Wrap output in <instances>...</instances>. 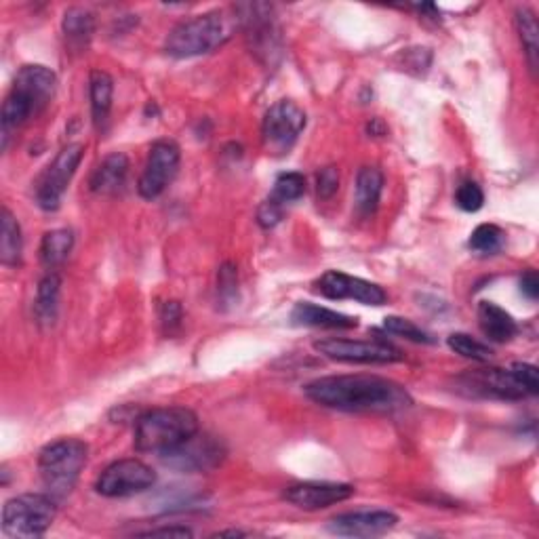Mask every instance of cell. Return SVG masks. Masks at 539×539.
<instances>
[{"instance_id":"6da1fadb","label":"cell","mask_w":539,"mask_h":539,"mask_svg":"<svg viewBox=\"0 0 539 539\" xmlns=\"http://www.w3.org/2000/svg\"><path fill=\"white\" fill-rule=\"evenodd\" d=\"M312 403L346 413H394L413 405L405 386L379 375H329L304 388Z\"/></svg>"},{"instance_id":"7a4b0ae2","label":"cell","mask_w":539,"mask_h":539,"mask_svg":"<svg viewBox=\"0 0 539 539\" xmlns=\"http://www.w3.org/2000/svg\"><path fill=\"white\" fill-rule=\"evenodd\" d=\"M57 76L47 66H24L17 72L9 95L5 97L3 112H0V139L3 150L9 148L11 137L41 114L55 95Z\"/></svg>"},{"instance_id":"3957f363","label":"cell","mask_w":539,"mask_h":539,"mask_svg":"<svg viewBox=\"0 0 539 539\" xmlns=\"http://www.w3.org/2000/svg\"><path fill=\"white\" fill-rule=\"evenodd\" d=\"M198 430V417L188 407H158L137 417L135 449L165 457L182 447Z\"/></svg>"},{"instance_id":"277c9868","label":"cell","mask_w":539,"mask_h":539,"mask_svg":"<svg viewBox=\"0 0 539 539\" xmlns=\"http://www.w3.org/2000/svg\"><path fill=\"white\" fill-rule=\"evenodd\" d=\"M87 457L89 447L78 438H59V441L49 443L38 455V470H41L43 485L57 502H62L74 491L83 468L87 466Z\"/></svg>"},{"instance_id":"5b68a950","label":"cell","mask_w":539,"mask_h":539,"mask_svg":"<svg viewBox=\"0 0 539 539\" xmlns=\"http://www.w3.org/2000/svg\"><path fill=\"white\" fill-rule=\"evenodd\" d=\"M228 36L230 30L226 26L224 13L209 11L175 26L167 36L165 51L175 59L207 55L222 47L228 41Z\"/></svg>"},{"instance_id":"8992f818","label":"cell","mask_w":539,"mask_h":539,"mask_svg":"<svg viewBox=\"0 0 539 539\" xmlns=\"http://www.w3.org/2000/svg\"><path fill=\"white\" fill-rule=\"evenodd\" d=\"M57 499L49 493H24L7 499L3 533L9 537H41L53 525Z\"/></svg>"},{"instance_id":"52a82bcc","label":"cell","mask_w":539,"mask_h":539,"mask_svg":"<svg viewBox=\"0 0 539 539\" xmlns=\"http://www.w3.org/2000/svg\"><path fill=\"white\" fill-rule=\"evenodd\" d=\"M314 350L337 363L356 365H392L403 361L405 354L384 339H346L327 337L314 342Z\"/></svg>"},{"instance_id":"ba28073f","label":"cell","mask_w":539,"mask_h":539,"mask_svg":"<svg viewBox=\"0 0 539 539\" xmlns=\"http://www.w3.org/2000/svg\"><path fill=\"white\" fill-rule=\"evenodd\" d=\"M306 129V112L291 99L276 102L264 116L262 142L268 154L285 156Z\"/></svg>"},{"instance_id":"9c48e42d","label":"cell","mask_w":539,"mask_h":539,"mask_svg":"<svg viewBox=\"0 0 539 539\" xmlns=\"http://www.w3.org/2000/svg\"><path fill=\"white\" fill-rule=\"evenodd\" d=\"M85 156L83 144H68L55 156V161L41 173L36 182V203L43 211H57L72 182V177Z\"/></svg>"},{"instance_id":"30bf717a","label":"cell","mask_w":539,"mask_h":539,"mask_svg":"<svg viewBox=\"0 0 539 539\" xmlns=\"http://www.w3.org/2000/svg\"><path fill=\"white\" fill-rule=\"evenodd\" d=\"M156 483V472L142 459H118L99 474L95 489L104 497H131L146 493Z\"/></svg>"},{"instance_id":"8fae6325","label":"cell","mask_w":539,"mask_h":539,"mask_svg":"<svg viewBox=\"0 0 539 539\" xmlns=\"http://www.w3.org/2000/svg\"><path fill=\"white\" fill-rule=\"evenodd\" d=\"M179 161H182V152H179L175 142H171V139L156 142L148 152L144 173L137 182L139 196L146 198V201H154V198L161 196L173 184L179 171Z\"/></svg>"},{"instance_id":"7c38bea8","label":"cell","mask_w":539,"mask_h":539,"mask_svg":"<svg viewBox=\"0 0 539 539\" xmlns=\"http://www.w3.org/2000/svg\"><path fill=\"white\" fill-rule=\"evenodd\" d=\"M163 459L167 466L179 472H211L226 459V447L215 436L201 434L198 430L182 447L167 453Z\"/></svg>"},{"instance_id":"4fadbf2b","label":"cell","mask_w":539,"mask_h":539,"mask_svg":"<svg viewBox=\"0 0 539 539\" xmlns=\"http://www.w3.org/2000/svg\"><path fill=\"white\" fill-rule=\"evenodd\" d=\"M459 384L466 388L474 396H489L499 398V401H523L529 396L521 379L516 377L514 369H476L468 371L466 375L459 377Z\"/></svg>"},{"instance_id":"5bb4252c","label":"cell","mask_w":539,"mask_h":539,"mask_svg":"<svg viewBox=\"0 0 539 539\" xmlns=\"http://www.w3.org/2000/svg\"><path fill=\"white\" fill-rule=\"evenodd\" d=\"M314 291L327 299H354L365 306H384L388 302L386 291L379 285L337 270H329L318 278Z\"/></svg>"},{"instance_id":"9a60e30c","label":"cell","mask_w":539,"mask_h":539,"mask_svg":"<svg viewBox=\"0 0 539 539\" xmlns=\"http://www.w3.org/2000/svg\"><path fill=\"white\" fill-rule=\"evenodd\" d=\"M398 525V516L388 510L346 512L331 518L327 529L344 537H382Z\"/></svg>"},{"instance_id":"2e32d148","label":"cell","mask_w":539,"mask_h":539,"mask_svg":"<svg viewBox=\"0 0 539 539\" xmlns=\"http://www.w3.org/2000/svg\"><path fill=\"white\" fill-rule=\"evenodd\" d=\"M306 194V177L302 173H281L276 177L270 196L257 211V222L262 228H274L281 224L285 209Z\"/></svg>"},{"instance_id":"e0dca14e","label":"cell","mask_w":539,"mask_h":539,"mask_svg":"<svg viewBox=\"0 0 539 539\" xmlns=\"http://www.w3.org/2000/svg\"><path fill=\"white\" fill-rule=\"evenodd\" d=\"M354 495V487L346 483H297L285 489V499L299 510H325L335 504H342Z\"/></svg>"},{"instance_id":"ac0fdd59","label":"cell","mask_w":539,"mask_h":539,"mask_svg":"<svg viewBox=\"0 0 539 539\" xmlns=\"http://www.w3.org/2000/svg\"><path fill=\"white\" fill-rule=\"evenodd\" d=\"M243 13V24L247 30V38L251 41V49L255 53H264L266 57L272 59V53L276 51V24L270 5H241L238 7Z\"/></svg>"},{"instance_id":"d6986e66","label":"cell","mask_w":539,"mask_h":539,"mask_svg":"<svg viewBox=\"0 0 539 539\" xmlns=\"http://www.w3.org/2000/svg\"><path fill=\"white\" fill-rule=\"evenodd\" d=\"M291 321H293V325L314 327V329L346 331V329H356L358 327V318L356 316H348V314L335 312V310L316 306V304H310V302L295 304V308L291 312Z\"/></svg>"},{"instance_id":"ffe728a7","label":"cell","mask_w":539,"mask_h":539,"mask_svg":"<svg viewBox=\"0 0 539 539\" xmlns=\"http://www.w3.org/2000/svg\"><path fill=\"white\" fill-rule=\"evenodd\" d=\"M129 175V158L121 152L106 156L91 175V190L95 194H116L125 188Z\"/></svg>"},{"instance_id":"44dd1931","label":"cell","mask_w":539,"mask_h":539,"mask_svg":"<svg viewBox=\"0 0 539 539\" xmlns=\"http://www.w3.org/2000/svg\"><path fill=\"white\" fill-rule=\"evenodd\" d=\"M478 325L487 339L495 344H506L510 339L516 337L518 325L514 321V316L506 312L502 306H497L493 302H481L478 304Z\"/></svg>"},{"instance_id":"7402d4cb","label":"cell","mask_w":539,"mask_h":539,"mask_svg":"<svg viewBox=\"0 0 539 539\" xmlns=\"http://www.w3.org/2000/svg\"><path fill=\"white\" fill-rule=\"evenodd\" d=\"M89 97H91V116L97 131H104L110 112H112V99H114V81L112 76L104 70H93L89 78Z\"/></svg>"},{"instance_id":"603a6c76","label":"cell","mask_w":539,"mask_h":539,"mask_svg":"<svg viewBox=\"0 0 539 539\" xmlns=\"http://www.w3.org/2000/svg\"><path fill=\"white\" fill-rule=\"evenodd\" d=\"M384 192V173L377 167H363L356 175V211L369 217L377 211Z\"/></svg>"},{"instance_id":"cb8c5ba5","label":"cell","mask_w":539,"mask_h":539,"mask_svg":"<svg viewBox=\"0 0 539 539\" xmlns=\"http://www.w3.org/2000/svg\"><path fill=\"white\" fill-rule=\"evenodd\" d=\"M24 255V236L15 215L3 207L0 213V262L7 268H17Z\"/></svg>"},{"instance_id":"d4e9b609","label":"cell","mask_w":539,"mask_h":539,"mask_svg":"<svg viewBox=\"0 0 539 539\" xmlns=\"http://www.w3.org/2000/svg\"><path fill=\"white\" fill-rule=\"evenodd\" d=\"M64 36L72 49L83 51L89 47L93 32H95V17L87 9L72 7L64 13Z\"/></svg>"},{"instance_id":"484cf974","label":"cell","mask_w":539,"mask_h":539,"mask_svg":"<svg viewBox=\"0 0 539 539\" xmlns=\"http://www.w3.org/2000/svg\"><path fill=\"white\" fill-rule=\"evenodd\" d=\"M59 291H62V278H59L55 272L47 274L41 281V285H38L34 314H36V321L45 327L53 325L57 318Z\"/></svg>"},{"instance_id":"4316f807","label":"cell","mask_w":539,"mask_h":539,"mask_svg":"<svg viewBox=\"0 0 539 539\" xmlns=\"http://www.w3.org/2000/svg\"><path fill=\"white\" fill-rule=\"evenodd\" d=\"M72 247H74V234L70 230H66V228L51 230L43 236L41 262L49 270L62 266L68 259V255L72 253Z\"/></svg>"},{"instance_id":"83f0119b","label":"cell","mask_w":539,"mask_h":539,"mask_svg":"<svg viewBox=\"0 0 539 539\" xmlns=\"http://www.w3.org/2000/svg\"><path fill=\"white\" fill-rule=\"evenodd\" d=\"M516 30L518 36H521V43L525 47V55L529 68L537 72V59H539V28H537V19L535 13L529 11L527 7L516 11Z\"/></svg>"},{"instance_id":"f1b7e54d","label":"cell","mask_w":539,"mask_h":539,"mask_svg":"<svg viewBox=\"0 0 539 539\" xmlns=\"http://www.w3.org/2000/svg\"><path fill=\"white\" fill-rule=\"evenodd\" d=\"M447 344L455 354L470 358V361H474V363H487V361H491V356H493V350L489 346H485L483 342H478V339H474L468 333L449 335Z\"/></svg>"},{"instance_id":"f546056e","label":"cell","mask_w":539,"mask_h":539,"mask_svg":"<svg viewBox=\"0 0 539 539\" xmlns=\"http://www.w3.org/2000/svg\"><path fill=\"white\" fill-rule=\"evenodd\" d=\"M504 238H506V234H504V230L499 228V226H495V224H481V226H478L472 232L468 245H470V249L474 253L493 255V253H497L499 249L504 247Z\"/></svg>"},{"instance_id":"4dcf8cb0","label":"cell","mask_w":539,"mask_h":539,"mask_svg":"<svg viewBox=\"0 0 539 539\" xmlns=\"http://www.w3.org/2000/svg\"><path fill=\"white\" fill-rule=\"evenodd\" d=\"M384 329L392 335L409 339V342H413V344H434L430 333L419 329L413 321H409V318H403V316H388L384 321Z\"/></svg>"},{"instance_id":"1f68e13d","label":"cell","mask_w":539,"mask_h":539,"mask_svg":"<svg viewBox=\"0 0 539 539\" xmlns=\"http://www.w3.org/2000/svg\"><path fill=\"white\" fill-rule=\"evenodd\" d=\"M455 205L466 211V213H476L481 211L485 205V192L476 182H466L457 188L455 192Z\"/></svg>"},{"instance_id":"d6a6232c","label":"cell","mask_w":539,"mask_h":539,"mask_svg":"<svg viewBox=\"0 0 539 539\" xmlns=\"http://www.w3.org/2000/svg\"><path fill=\"white\" fill-rule=\"evenodd\" d=\"M217 293L224 304H234L238 299V272L232 262H226L217 272Z\"/></svg>"},{"instance_id":"836d02e7","label":"cell","mask_w":539,"mask_h":539,"mask_svg":"<svg viewBox=\"0 0 539 539\" xmlns=\"http://www.w3.org/2000/svg\"><path fill=\"white\" fill-rule=\"evenodd\" d=\"M339 190V171L337 167H325L318 171L316 175V192H318V198H323V201H327V198H331L335 192Z\"/></svg>"},{"instance_id":"e575fe53","label":"cell","mask_w":539,"mask_h":539,"mask_svg":"<svg viewBox=\"0 0 539 539\" xmlns=\"http://www.w3.org/2000/svg\"><path fill=\"white\" fill-rule=\"evenodd\" d=\"M516 373V377L521 379V384L525 386V390L529 392V396H535L539 392V373L535 365L529 363H514L510 365Z\"/></svg>"},{"instance_id":"d590c367","label":"cell","mask_w":539,"mask_h":539,"mask_svg":"<svg viewBox=\"0 0 539 539\" xmlns=\"http://www.w3.org/2000/svg\"><path fill=\"white\" fill-rule=\"evenodd\" d=\"M182 318H184V312H182V306H179L177 302H165L161 306V323L167 331H173L175 327H179Z\"/></svg>"},{"instance_id":"8d00e7d4","label":"cell","mask_w":539,"mask_h":539,"mask_svg":"<svg viewBox=\"0 0 539 539\" xmlns=\"http://www.w3.org/2000/svg\"><path fill=\"white\" fill-rule=\"evenodd\" d=\"M521 293L529 299V302H537L539 297V278L535 270H527L521 276Z\"/></svg>"},{"instance_id":"74e56055","label":"cell","mask_w":539,"mask_h":539,"mask_svg":"<svg viewBox=\"0 0 539 539\" xmlns=\"http://www.w3.org/2000/svg\"><path fill=\"white\" fill-rule=\"evenodd\" d=\"M139 535H144V537H158V535H163V537H192L194 533L188 527H161V529L144 531V533H139Z\"/></svg>"},{"instance_id":"f35d334b","label":"cell","mask_w":539,"mask_h":539,"mask_svg":"<svg viewBox=\"0 0 539 539\" xmlns=\"http://www.w3.org/2000/svg\"><path fill=\"white\" fill-rule=\"evenodd\" d=\"M243 535H247L245 531H238V529H228V531H219V533H215L213 537H243Z\"/></svg>"}]
</instances>
